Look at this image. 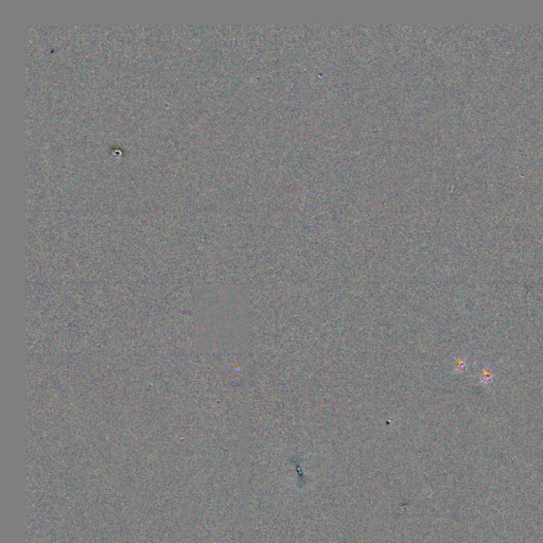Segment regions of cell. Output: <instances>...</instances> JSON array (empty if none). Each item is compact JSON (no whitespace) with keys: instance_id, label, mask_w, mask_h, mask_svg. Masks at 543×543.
Listing matches in <instances>:
<instances>
[{"instance_id":"cell-1","label":"cell","mask_w":543,"mask_h":543,"mask_svg":"<svg viewBox=\"0 0 543 543\" xmlns=\"http://www.w3.org/2000/svg\"><path fill=\"white\" fill-rule=\"evenodd\" d=\"M490 380H491V375L487 371L483 372V383L487 384V383H488V381H490Z\"/></svg>"}]
</instances>
